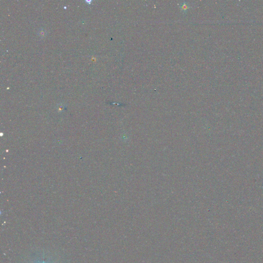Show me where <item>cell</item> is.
<instances>
[{"label":"cell","mask_w":263,"mask_h":263,"mask_svg":"<svg viewBox=\"0 0 263 263\" xmlns=\"http://www.w3.org/2000/svg\"><path fill=\"white\" fill-rule=\"evenodd\" d=\"M180 10L182 11H185L189 9V6L186 2H184V3L182 4V5L180 6Z\"/></svg>","instance_id":"cell-1"},{"label":"cell","mask_w":263,"mask_h":263,"mask_svg":"<svg viewBox=\"0 0 263 263\" xmlns=\"http://www.w3.org/2000/svg\"><path fill=\"white\" fill-rule=\"evenodd\" d=\"M43 263H44V262H43Z\"/></svg>","instance_id":"cell-3"},{"label":"cell","mask_w":263,"mask_h":263,"mask_svg":"<svg viewBox=\"0 0 263 263\" xmlns=\"http://www.w3.org/2000/svg\"><path fill=\"white\" fill-rule=\"evenodd\" d=\"M38 35L41 38H44L45 36H46V31L43 29H41L40 30L38 31Z\"/></svg>","instance_id":"cell-2"}]
</instances>
